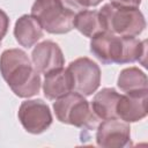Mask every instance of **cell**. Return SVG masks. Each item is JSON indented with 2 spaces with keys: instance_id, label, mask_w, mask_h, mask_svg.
<instances>
[{
  "instance_id": "obj_1",
  "label": "cell",
  "mask_w": 148,
  "mask_h": 148,
  "mask_svg": "<svg viewBox=\"0 0 148 148\" xmlns=\"http://www.w3.org/2000/svg\"><path fill=\"white\" fill-rule=\"evenodd\" d=\"M90 52L105 65L139 61L142 66H147V40H140L136 37L118 36L103 31L91 37Z\"/></svg>"
},
{
  "instance_id": "obj_2",
  "label": "cell",
  "mask_w": 148,
  "mask_h": 148,
  "mask_svg": "<svg viewBox=\"0 0 148 148\" xmlns=\"http://www.w3.org/2000/svg\"><path fill=\"white\" fill-rule=\"evenodd\" d=\"M0 73L18 97L29 98L38 94L40 89V75L23 50H5L0 56Z\"/></svg>"
},
{
  "instance_id": "obj_3",
  "label": "cell",
  "mask_w": 148,
  "mask_h": 148,
  "mask_svg": "<svg viewBox=\"0 0 148 148\" xmlns=\"http://www.w3.org/2000/svg\"><path fill=\"white\" fill-rule=\"evenodd\" d=\"M54 101L53 110L60 123L87 131L96 130L99 125L101 118L94 112L90 103L83 95L76 91H71Z\"/></svg>"
},
{
  "instance_id": "obj_4",
  "label": "cell",
  "mask_w": 148,
  "mask_h": 148,
  "mask_svg": "<svg viewBox=\"0 0 148 148\" xmlns=\"http://www.w3.org/2000/svg\"><path fill=\"white\" fill-rule=\"evenodd\" d=\"M99 12L104 31L118 36L136 37L146 28V20L139 8L105 3Z\"/></svg>"
},
{
  "instance_id": "obj_5",
  "label": "cell",
  "mask_w": 148,
  "mask_h": 148,
  "mask_svg": "<svg viewBox=\"0 0 148 148\" xmlns=\"http://www.w3.org/2000/svg\"><path fill=\"white\" fill-rule=\"evenodd\" d=\"M31 15L46 32L61 35L73 29L76 14L65 8L60 0H36L31 7Z\"/></svg>"
},
{
  "instance_id": "obj_6",
  "label": "cell",
  "mask_w": 148,
  "mask_h": 148,
  "mask_svg": "<svg viewBox=\"0 0 148 148\" xmlns=\"http://www.w3.org/2000/svg\"><path fill=\"white\" fill-rule=\"evenodd\" d=\"M67 71L72 77V89L83 96H90L101 83L98 65L87 57L77 58L69 62Z\"/></svg>"
},
{
  "instance_id": "obj_7",
  "label": "cell",
  "mask_w": 148,
  "mask_h": 148,
  "mask_svg": "<svg viewBox=\"0 0 148 148\" xmlns=\"http://www.w3.org/2000/svg\"><path fill=\"white\" fill-rule=\"evenodd\" d=\"M17 116L23 128L31 134H40L52 124L50 108L43 99H27L22 102Z\"/></svg>"
},
{
  "instance_id": "obj_8",
  "label": "cell",
  "mask_w": 148,
  "mask_h": 148,
  "mask_svg": "<svg viewBox=\"0 0 148 148\" xmlns=\"http://www.w3.org/2000/svg\"><path fill=\"white\" fill-rule=\"evenodd\" d=\"M96 130V142L99 147L121 148L131 141L130 124L118 118L101 121Z\"/></svg>"
},
{
  "instance_id": "obj_9",
  "label": "cell",
  "mask_w": 148,
  "mask_h": 148,
  "mask_svg": "<svg viewBox=\"0 0 148 148\" xmlns=\"http://www.w3.org/2000/svg\"><path fill=\"white\" fill-rule=\"evenodd\" d=\"M147 101L148 89L120 95L116 106L117 118L126 123H135L143 119L147 116Z\"/></svg>"
},
{
  "instance_id": "obj_10",
  "label": "cell",
  "mask_w": 148,
  "mask_h": 148,
  "mask_svg": "<svg viewBox=\"0 0 148 148\" xmlns=\"http://www.w3.org/2000/svg\"><path fill=\"white\" fill-rule=\"evenodd\" d=\"M31 62L39 74H46L53 69L64 67L65 58L57 43L44 40L34 47L31 52Z\"/></svg>"
},
{
  "instance_id": "obj_11",
  "label": "cell",
  "mask_w": 148,
  "mask_h": 148,
  "mask_svg": "<svg viewBox=\"0 0 148 148\" xmlns=\"http://www.w3.org/2000/svg\"><path fill=\"white\" fill-rule=\"evenodd\" d=\"M43 92L49 99H57L64 95L73 91L72 77L67 68L60 67L44 74Z\"/></svg>"
},
{
  "instance_id": "obj_12",
  "label": "cell",
  "mask_w": 148,
  "mask_h": 148,
  "mask_svg": "<svg viewBox=\"0 0 148 148\" xmlns=\"http://www.w3.org/2000/svg\"><path fill=\"white\" fill-rule=\"evenodd\" d=\"M14 36L21 46L29 49L43 37V28L32 15L24 14L15 22Z\"/></svg>"
},
{
  "instance_id": "obj_13",
  "label": "cell",
  "mask_w": 148,
  "mask_h": 148,
  "mask_svg": "<svg viewBox=\"0 0 148 148\" xmlns=\"http://www.w3.org/2000/svg\"><path fill=\"white\" fill-rule=\"evenodd\" d=\"M120 94L116 89L103 88L94 96L90 105L94 112L101 118V120L114 119L117 118L116 106Z\"/></svg>"
},
{
  "instance_id": "obj_14",
  "label": "cell",
  "mask_w": 148,
  "mask_h": 148,
  "mask_svg": "<svg viewBox=\"0 0 148 148\" xmlns=\"http://www.w3.org/2000/svg\"><path fill=\"white\" fill-rule=\"evenodd\" d=\"M73 28H75L83 36L89 38L104 31L98 10L84 9L82 12H79L74 17Z\"/></svg>"
},
{
  "instance_id": "obj_15",
  "label": "cell",
  "mask_w": 148,
  "mask_h": 148,
  "mask_svg": "<svg viewBox=\"0 0 148 148\" xmlns=\"http://www.w3.org/2000/svg\"><path fill=\"white\" fill-rule=\"evenodd\" d=\"M117 84L124 92L146 90L148 89V79L138 67H127L119 73Z\"/></svg>"
},
{
  "instance_id": "obj_16",
  "label": "cell",
  "mask_w": 148,
  "mask_h": 148,
  "mask_svg": "<svg viewBox=\"0 0 148 148\" xmlns=\"http://www.w3.org/2000/svg\"><path fill=\"white\" fill-rule=\"evenodd\" d=\"M9 27V17L8 15L0 8V45L2 42V38L6 36Z\"/></svg>"
},
{
  "instance_id": "obj_17",
  "label": "cell",
  "mask_w": 148,
  "mask_h": 148,
  "mask_svg": "<svg viewBox=\"0 0 148 148\" xmlns=\"http://www.w3.org/2000/svg\"><path fill=\"white\" fill-rule=\"evenodd\" d=\"M112 5L120 6V7H131V8H139L141 0H110Z\"/></svg>"
},
{
  "instance_id": "obj_18",
  "label": "cell",
  "mask_w": 148,
  "mask_h": 148,
  "mask_svg": "<svg viewBox=\"0 0 148 148\" xmlns=\"http://www.w3.org/2000/svg\"><path fill=\"white\" fill-rule=\"evenodd\" d=\"M102 1H103V0H86L88 7H95V6L99 5Z\"/></svg>"
}]
</instances>
